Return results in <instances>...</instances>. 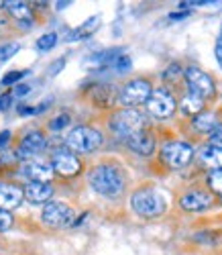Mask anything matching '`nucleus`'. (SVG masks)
<instances>
[{"mask_svg":"<svg viewBox=\"0 0 222 255\" xmlns=\"http://www.w3.org/2000/svg\"><path fill=\"white\" fill-rule=\"evenodd\" d=\"M18 49H20V45H18V43H8V45H2V47H0V61H6V59H10L14 53H18Z\"/></svg>","mask_w":222,"mask_h":255,"instance_id":"25","label":"nucleus"},{"mask_svg":"<svg viewBox=\"0 0 222 255\" xmlns=\"http://www.w3.org/2000/svg\"><path fill=\"white\" fill-rule=\"evenodd\" d=\"M116 98V92L110 88V86H96L94 92H92V100L96 104H102V106H108V104H112Z\"/></svg>","mask_w":222,"mask_h":255,"instance_id":"22","label":"nucleus"},{"mask_svg":"<svg viewBox=\"0 0 222 255\" xmlns=\"http://www.w3.org/2000/svg\"><path fill=\"white\" fill-rule=\"evenodd\" d=\"M194 127L198 131H202V133H212L214 129H218V119L214 113H202V115H198L194 119Z\"/></svg>","mask_w":222,"mask_h":255,"instance_id":"21","label":"nucleus"},{"mask_svg":"<svg viewBox=\"0 0 222 255\" xmlns=\"http://www.w3.org/2000/svg\"><path fill=\"white\" fill-rule=\"evenodd\" d=\"M70 115H59L55 121H51L49 123V127H51V131H59V129H63V127H68L70 125Z\"/></svg>","mask_w":222,"mask_h":255,"instance_id":"27","label":"nucleus"},{"mask_svg":"<svg viewBox=\"0 0 222 255\" xmlns=\"http://www.w3.org/2000/svg\"><path fill=\"white\" fill-rule=\"evenodd\" d=\"M177 76H182V70H180V66H177V63H171V66L165 70V74H163L165 80H173V78H177Z\"/></svg>","mask_w":222,"mask_h":255,"instance_id":"31","label":"nucleus"},{"mask_svg":"<svg viewBox=\"0 0 222 255\" xmlns=\"http://www.w3.org/2000/svg\"><path fill=\"white\" fill-rule=\"evenodd\" d=\"M29 72L25 70V72H8L2 80H0V84H2V86H12V84H16L20 78H25Z\"/></svg>","mask_w":222,"mask_h":255,"instance_id":"26","label":"nucleus"},{"mask_svg":"<svg viewBox=\"0 0 222 255\" xmlns=\"http://www.w3.org/2000/svg\"><path fill=\"white\" fill-rule=\"evenodd\" d=\"M184 78H186L188 86H190V92L202 96V98L214 96V82L206 72L198 70V68H188L184 72Z\"/></svg>","mask_w":222,"mask_h":255,"instance_id":"9","label":"nucleus"},{"mask_svg":"<svg viewBox=\"0 0 222 255\" xmlns=\"http://www.w3.org/2000/svg\"><path fill=\"white\" fill-rule=\"evenodd\" d=\"M51 165L57 174L65 176V178H70V176H76L80 174V169H82V163L80 159L76 157V153L68 151V149H57L53 151L51 155Z\"/></svg>","mask_w":222,"mask_h":255,"instance_id":"10","label":"nucleus"},{"mask_svg":"<svg viewBox=\"0 0 222 255\" xmlns=\"http://www.w3.org/2000/svg\"><path fill=\"white\" fill-rule=\"evenodd\" d=\"M47 147V141L39 131H31L29 135L23 137L20 147L16 149V159H35V155H39L43 149Z\"/></svg>","mask_w":222,"mask_h":255,"instance_id":"11","label":"nucleus"},{"mask_svg":"<svg viewBox=\"0 0 222 255\" xmlns=\"http://www.w3.org/2000/svg\"><path fill=\"white\" fill-rule=\"evenodd\" d=\"M12 227V217L8 215V210H2L0 208V233L2 231H8Z\"/></svg>","mask_w":222,"mask_h":255,"instance_id":"28","label":"nucleus"},{"mask_svg":"<svg viewBox=\"0 0 222 255\" xmlns=\"http://www.w3.org/2000/svg\"><path fill=\"white\" fill-rule=\"evenodd\" d=\"M65 145L72 153H92L102 145V135L92 127H76L65 137Z\"/></svg>","mask_w":222,"mask_h":255,"instance_id":"3","label":"nucleus"},{"mask_svg":"<svg viewBox=\"0 0 222 255\" xmlns=\"http://www.w3.org/2000/svg\"><path fill=\"white\" fill-rule=\"evenodd\" d=\"M208 186L214 190V192L222 194V169H218V172H210V176H208Z\"/></svg>","mask_w":222,"mask_h":255,"instance_id":"24","label":"nucleus"},{"mask_svg":"<svg viewBox=\"0 0 222 255\" xmlns=\"http://www.w3.org/2000/svg\"><path fill=\"white\" fill-rule=\"evenodd\" d=\"M8 141H10V131H2V133H0V149H4Z\"/></svg>","mask_w":222,"mask_h":255,"instance_id":"34","label":"nucleus"},{"mask_svg":"<svg viewBox=\"0 0 222 255\" xmlns=\"http://www.w3.org/2000/svg\"><path fill=\"white\" fill-rule=\"evenodd\" d=\"M200 161H202V165H206L210 172H218V169H222V149L214 145L204 147V149H200Z\"/></svg>","mask_w":222,"mask_h":255,"instance_id":"17","label":"nucleus"},{"mask_svg":"<svg viewBox=\"0 0 222 255\" xmlns=\"http://www.w3.org/2000/svg\"><path fill=\"white\" fill-rule=\"evenodd\" d=\"M124 143H126V147L130 151H135L137 155H143V157L153 155V151H155V137L147 131H139L135 135L126 137Z\"/></svg>","mask_w":222,"mask_h":255,"instance_id":"13","label":"nucleus"},{"mask_svg":"<svg viewBox=\"0 0 222 255\" xmlns=\"http://www.w3.org/2000/svg\"><path fill=\"white\" fill-rule=\"evenodd\" d=\"M98 27H100V16H92V18H88V20H84V23H82L80 27H76V29L70 33L68 41H80V39L90 37Z\"/></svg>","mask_w":222,"mask_h":255,"instance_id":"20","label":"nucleus"},{"mask_svg":"<svg viewBox=\"0 0 222 255\" xmlns=\"http://www.w3.org/2000/svg\"><path fill=\"white\" fill-rule=\"evenodd\" d=\"M145 127H147V121L137 109H124L110 119V129H112L114 135L122 139L135 135L139 131H145Z\"/></svg>","mask_w":222,"mask_h":255,"instance_id":"4","label":"nucleus"},{"mask_svg":"<svg viewBox=\"0 0 222 255\" xmlns=\"http://www.w3.org/2000/svg\"><path fill=\"white\" fill-rule=\"evenodd\" d=\"M153 94V88L147 80H130L128 84H124V88L118 94L120 104H124L126 109H137L141 104H147L149 98Z\"/></svg>","mask_w":222,"mask_h":255,"instance_id":"5","label":"nucleus"},{"mask_svg":"<svg viewBox=\"0 0 222 255\" xmlns=\"http://www.w3.org/2000/svg\"><path fill=\"white\" fill-rule=\"evenodd\" d=\"M114 68H116L118 72H128V70H130V57H128V55H120V57L116 59V63H114Z\"/></svg>","mask_w":222,"mask_h":255,"instance_id":"29","label":"nucleus"},{"mask_svg":"<svg viewBox=\"0 0 222 255\" xmlns=\"http://www.w3.org/2000/svg\"><path fill=\"white\" fill-rule=\"evenodd\" d=\"M53 196V186L41 184V182H29L25 186V198L31 204H49Z\"/></svg>","mask_w":222,"mask_h":255,"instance_id":"15","label":"nucleus"},{"mask_svg":"<svg viewBox=\"0 0 222 255\" xmlns=\"http://www.w3.org/2000/svg\"><path fill=\"white\" fill-rule=\"evenodd\" d=\"M2 4H4V8H6L23 27H31L33 14H31L29 4H25V2H14V0H6V2H2Z\"/></svg>","mask_w":222,"mask_h":255,"instance_id":"18","label":"nucleus"},{"mask_svg":"<svg viewBox=\"0 0 222 255\" xmlns=\"http://www.w3.org/2000/svg\"><path fill=\"white\" fill-rule=\"evenodd\" d=\"M90 186L102 196L116 198L124 190V178L116 165L102 163V165H96L90 172Z\"/></svg>","mask_w":222,"mask_h":255,"instance_id":"1","label":"nucleus"},{"mask_svg":"<svg viewBox=\"0 0 222 255\" xmlns=\"http://www.w3.org/2000/svg\"><path fill=\"white\" fill-rule=\"evenodd\" d=\"M55 43H57V35L55 33H45V35H41L39 39H37V49L39 51H49L51 47H55Z\"/></svg>","mask_w":222,"mask_h":255,"instance_id":"23","label":"nucleus"},{"mask_svg":"<svg viewBox=\"0 0 222 255\" xmlns=\"http://www.w3.org/2000/svg\"><path fill=\"white\" fill-rule=\"evenodd\" d=\"M161 159L169 167L180 169V167H186L194 159V149H192V145L184 141H169L161 147Z\"/></svg>","mask_w":222,"mask_h":255,"instance_id":"6","label":"nucleus"},{"mask_svg":"<svg viewBox=\"0 0 222 255\" xmlns=\"http://www.w3.org/2000/svg\"><path fill=\"white\" fill-rule=\"evenodd\" d=\"M212 196L204 190H192V192H186L182 198H180V204L184 210H190V212H200V210H206L212 206Z\"/></svg>","mask_w":222,"mask_h":255,"instance_id":"14","label":"nucleus"},{"mask_svg":"<svg viewBox=\"0 0 222 255\" xmlns=\"http://www.w3.org/2000/svg\"><path fill=\"white\" fill-rule=\"evenodd\" d=\"M53 165L47 161H41V159H27L23 161V174L31 180V182H41V184H47L53 178Z\"/></svg>","mask_w":222,"mask_h":255,"instance_id":"12","label":"nucleus"},{"mask_svg":"<svg viewBox=\"0 0 222 255\" xmlns=\"http://www.w3.org/2000/svg\"><path fill=\"white\" fill-rule=\"evenodd\" d=\"M63 63H65V59H57V61L53 63V66L49 68V74H51V76H55V74H59V70L63 68Z\"/></svg>","mask_w":222,"mask_h":255,"instance_id":"33","label":"nucleus"},{"mask_svg":"<svg viewBox=\"0 0 222 255\" xmlns=\"http://www.w3.org/2000/svg\"><path fill=\"white\" fill-rule=\"evenodd\" d=\"M214 53H216V61H218V66H220V70H222V43H220V41H218V45H216Z\"/></svg>","mask_w":222,"mask_h":255,"instance_id":"36","label":"nucleus"},{"mask_svg":"<svg viewBox=\"0 0 222 255\" xmlns=\"http://www.w3.org/2000/svg\"><path fill=\"white\" fill-rule=\"evenodd\" d=\"M29 90H31V86H27V84H20V86L14 88V94H16V96H23V94H27Z\"/></svg>","mask_w":222,"mask_h":255,"instance_id":"35","label":"nucleus"},{"mask_svg":"<svg viewBox=\"0 0 222 255\" xmlns=\"http://www.w3.org/2000/svg\"><path fill=\"white\" fill-rule=\"evenodd\" d=\"M41 221L47 227H68L74 221V210L63 202H49L43 206Z\"/></svg>","mask_w":222,"mask_h":255,"instance_id":"8","label":"nucleus"},{"mask_svg":"<svg viewBox=\"0 0 222 255\" xmlns=\"http://www.w3.org/2000/svg\"><path fill=\"white\" fill-rule=\"evenodd\" d=\"M182 111L190 117H198L204 113V98L198 96L194 92H188L184 98H182Z\"/></svg>","mask_w":222,"mask_h":255,"instance_id":"19","label":"nucleus"},{"mask_svg":"<svg viewBox=\"0 0 222 255\" xmlns=\"http://www.w3.org/2000/svg\"><path fill=\"white\" fill-rule=\"evenodd\" d=\"M25 198V190L12 186V184H0V208L2 210H12L16 208Z\"/></svg>","mask_w":222,"mask_h":255,"instance_id":"16","label":"nucleus"},{"mask_svg":"<svg viewBox=\"0 0 222 255\" xmlns=\"http://www.w3.org/2000/svg\"><path fill=\"white\" fill-rule=\"evenodd\" d=\"M188 16V12H171L169 14V18H173V20H177V18H186Z\"/></svg>","mask_w":222,"mask_h":255,"instance_id":"37","label":"nucleus"},{"mask_svg":"<svg viewBox=\"0 0 222 255\" xmlns=\"http://www.w3.org/2000/svg\"><path fill=\"white\" fill-rule=\"evenodd\" d=\"M10 100H12V96H10V94L0 96V111H6L8 106H10Z\"/></svg>","mask_w":222,"mask_h":255,"instance_id":"32","label":"nucleus"},{"mask_svg":"<svg viewBox=\"0 0 222 255\" xmlns=\"http://www.w3.org/2000/svg\"><path fill=\"white\" fill-rule=\"evenodd\" d=\"M210 145L220 147V149H222V125L218 127V129H214V131L210 133Z\"/></svg>","mask_w":222,"mask_h":255,"instance_id":"30","label":"nucleus"},{"mask_svg":"<svg viewBox=\"0 0 222 255\" xmlns=\"http://www.w3.org/2000/svg\"><path fill=\"white\" fill-rule=\"evenodd\" d=\"M177 109V102L173 98V94L165 88H157V90H153L149 102H147V111L151 117L155 119H169Z\"/></svg>","mask_w":222,"mask_h":255,"instance_id":"7","label":"nucleus"},{"mask_svg":"<svg viewBox=\"0 0 222 255\" xmlns=\"http://www.w3.org/2000/svg\"><path fill=\"white\" fill-rule=\"evenodd\" d=\"M220 43H222V31H220Z\"/></svg>","mask_w":222,"mask_h":255,"instance_id":"38","label":"nucleus"},{"mask_svg":"<svg viewBox=\"0 0 222 255\" xmlns=\"http://www.w3.org/2000/svg\"><path fill=\"white\" fill-rule=\"evenodd\" d=\"M130 206H132V210H135L139 217L157 219V217H161L165 212L167 202H165V196L159 192V190H155V188H141V190H137V192L132 194Z\"/></svg>","mask_w":222,"mask_h":255,"instance_id":"2","label":"nucleus"}]
</instances>
